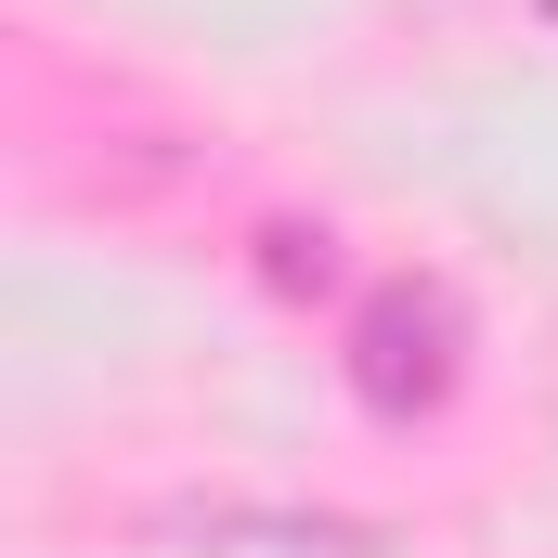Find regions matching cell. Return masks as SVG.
I'll return each mask as SVG.
<instances>
[{
  "mask_svg": "<svg viewBox=\"0 0 558 558\" xmlns=\"http://www.w3.org/2000/svg\"><path fill=\"white\" fill-rule=\"evenodd\" d=\"M338 377L377 428H416L468 390V299L441 274H377L338 325Z\"/></svg>",
  "mask_w": 558,
  "mask_h": 558,
  "instance_id": "1",
  "label": "cell"
},
{
  "mask_svg": "<svg viewBox=\"0 0 558 558\" xmlns=\"http://www.w3.org/2000/svg\"><path fill=\"white\" fill-rule=\"evenodd\" d=\"M546 26H558V0H546Z\"/></svg>",
  "mask_w": 558,
  "mask_h": 558,
  "instance_id": "2",
  "label": "cell"
}]
</instances>
